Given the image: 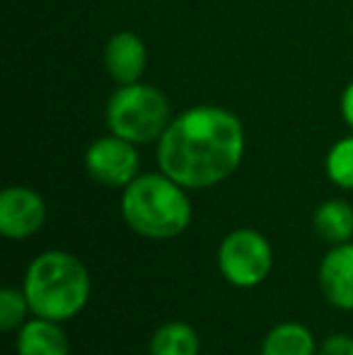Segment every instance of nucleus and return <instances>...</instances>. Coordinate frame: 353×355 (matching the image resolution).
Returning a JSON list of instances; mask_svg holds the SVG:
<instances>
[{"label": "nucleus", "mask_w": 353, "mask_h": 355, "mask_svg": "<svg viewBox=\"0 0 353 355\" xmlns=\"http://www.w3.org/2000/svg\"><path fill=\"white\" fill-rule=\"evenodd\" d=\"M245 148V126L230 109L196 104L177 114L157 141V167L189 191H201L230 179Z\"/></svg>", "instance_id": "f257e3e1"}, {"label": "nucleus", "mask_w": 353, "mask_h": 355, "mask_svg": "<svg viewBox=\"0 0 353 355\" xmlns=\"http://www.w3.org/2000/svg\"><path fill=\"white\" fill-rule=\"evenodd\" d=\"M312 227H315L317 237L325 239L327 244L336 247V244H346L353 239V208L349 201L341 198H329L317 206L312 215Z\"/></svg>", "instance_id": "9b49d317"}, {"label": "nucleus", "mask_w": 353, "mask_h": 355, "mask_svg": "<svg viewBox=\"0 0 353 355\" xmlns=\"http://www.w3.org/2000/svg\"><path fill=\"white\" fill-rule=\"evenodd\" d=\"M317 278L332 307L353 312V242L332 247L322 259Z\"/></svg>", "instance_id": "6e6552de"}, {"label": "nucleus", "mask_w": 353, "mask_h": 355, "mask_svg": "<svg viewBox=\"0 0 353 355\" xmlns=\"http://www.w3.org/2000/svg\"><path fill=\"white\" fill-rule=\"evenodd\" d=\"M201 341L191 324L165 322L150 338L148 355H198Z\"/></svg>", "instance_id": "ddd939ff"}, {"label": "nucleus", "mask_w": 353, "mask_h": 355, "mask_svg": "<svg viewBox=\"0 0 353 355\" xmlns=\"http://www.w3.org/2000/svg\"><path fill=\"white\" fill-rule=\"evenodd\" d=\"M259 355H317V343L305 324L281 322L264 336Z\"/></svg>", "instance_id": "f8f14e48"}, {"label": "nucleus", "mask_w": 353, "mask_h": 355, "mask_svg": "<svg viewBox=\"0 0 353 355\" xmlns=\"http://www.w3.org/2000/svg\"><path fill=\"white\" fill-rule=\"evenodd\" d=\"M27 314H32L24 290L3 288L0 290V329L5 334L19 331L27 322Z\"/></svg>", "instance_id": "2eb2a0df"}, {"label": "nucleus", "mask_w": 353, "mask_h": 355, "mask_svg": "<svg viewBox=\"0 0 353 355\" xmlns=\"http://www.w3.org/2000/svg\"><path fill=\"white\" fill-rule=\"evenodd\" d=\"M46 223V201L29 187H8L0 193V234L29 239Z\"/></svg>", "instance_id": "0eeeda50"}, {"label": "nucleus", "mask_w": 353, "mask_h": 355, "mask_svg": "<svg viewBox=\"0 0 353 355\" xmlns=\"http://www.w3.org/2000/svg\"><path fill=\"white\" fill-rule=\"evenodd\" d=\"M189 189L165 172L138 174L121 189V218L146 239H175L191 225L193 206Z\"/></svg>", "instance_id": "f03ea898"}, {"label": "nucleus", "mask_w": 353, "mask_h": 355, "mask_svg": "<svg viewBox=\"0 0 353 355\" xmlns=\"http://www.w3.org/2000/svg\"><path fill=\"white\" fill-rule=\"evenodd\" d=\"M22 290L34 317L68 322L85 309L92 281L78 257L68 252H44L27 266Z\"/></svg>", "instance_id": "7ed1b4c3"}, {"label": "nucleus", "mask_w": 353, "mask_h": 355, "mask_svg": "<svg viewBox=\"0 0 353 355\" xmlns=\"http://www.w3.org/2000/svg\"><path fill=\"white\" fill-rule=\"evenodd\" d=\"M155 3H160V0H155Z\"/></svg>", "instance_id": "a211bd4d"}, {"label": "nucleus", "mask_w": 353, "mask_h": 355, "mask_svg": "<svg viewBox=\"0 0 353 355\" xmlns=\"http://www.w3.org/2000/svg\"><path fill=\"white\" fill-rule=\"evenodd\" d=\"M85 169L97 184L109 189H126L141 169V155L138 145L123 141V138L102 136L89 143L85 153Z\"/></svg>", "instance_id": "423d86ee"}, {"label": "nucleus", "mask_w": 353, "mask_h": 355, "mask_svg": "<svg viewBox=\"0 0 353 355\" xmlns=\"http://www.w3.org/2000/svg\"><path fill=\"white\" fill-rule=\"evenodd\" d=\"M325 172L332 184L344 191H353V133L339 138L325 157Z\"/></svg>", "instance_id": "4468645a"}, {"label": "nucleus", "mask_w": 353, "mask_h": 355, "mask_svg": "<svg viewBox=\"0 0 353 355\" xmlns=\"http://www.w3.org/2000/svg\"><path fill=\"white\" fill-rule=\"evenodd\" d=\"M17 355H68L71 343L61 322L34 317L17 331Z\"/></svg>", "instance_id": "9d476101"}, {"label": "nucleus", "mask_w": 353, "mask_h": 355, "mask_svg": "<svg viewBox=\"0 0 353 355\" xmlns=\"http://www.w3.org/2000/svg\"><path fill=\"white\" fill-rule=\"evenodd\" d=\"M218 268L232 288H257L266 281L273 268L271 244L264 234L252 227L232 230L218 247Z\"/></svg>", "instance_id": "39448f33"}, {"label": "nucleus", "mask_w": 353, "mask_h": 355, "mask_svg": "<svg viewBox=\"0 0 353 355\" xmlns=\"http://www.w3.org/2000/svg\"><path fill=\"white\" fill-rule=\"evenodd\" d=\"M148 66V49L133 32H117L104 46V68L117 85L141 83Z\"/></svg>", "instance_id": "1a4fd4ad"}, {"label": "nucleus", "mask_w": 353, "mask_h": 355, "mask_svg": "<svg viewBox=\"0 0 353 355\" xmlns=\"http://www.w3.org/2000/svg\"><path fill=\"white\" fill-rule=\"evenodd\" d=\"M339 109H341V119L346 121V126L353 131V80L346 85V89L341 92V102H339Z\"/></svg>", "instance_id": "f3484780"}, {"label": "nucleus", "mask_w": 353, "mask_h": 355, "mask_svg": "<svg viewBox=\"0 0 353 355\" xmlns=\"http://www.w3.org/2000/svg\"><path fill=\"white\" fill-rule=\"evenodd\" d=\"M317 355H353V336H349V334H332L317 348Z\"/></svg>", "instance_id": "dca6fc26"}, {"label": "nucleus", "mask_w": 353, "mask_h": 355, "mask_svg": "<svg viewBox=\"0 0 353 355\" xmlns=\"http://www.w3.org/2000/svg\"><path fill=\"white\" fill-rule=\"evenodd\" d=\"M109 133L133 145L157 143L172 121L170 99L146 83L119 85L107 102Z\"/></svg>", "instance_id": "20e7f679"}]
</instances>
